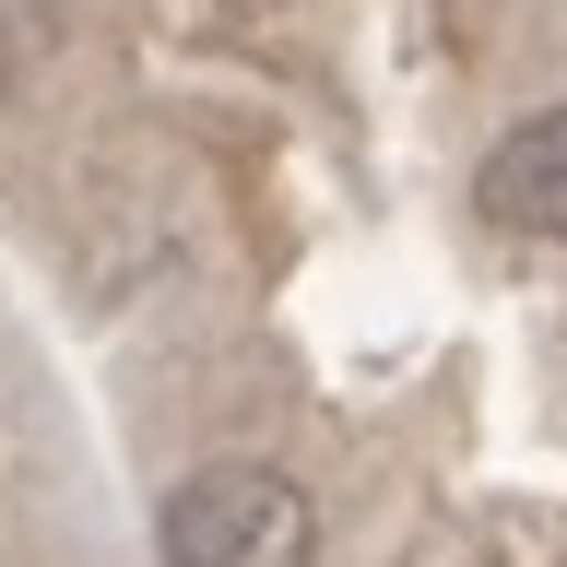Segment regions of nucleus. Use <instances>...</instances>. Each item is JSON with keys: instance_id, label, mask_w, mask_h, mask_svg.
Segmentation results:
<instances>
[{"instance_id": "f257e3e1", "label": "nucleus", "mask_w": 567, "mask_h": 567, "mask_svg": "<svg viewBox=\"0 0 567 567\" xmlns=\"http://www.w3.org/2000/svg\"><path fill=\"white\" fill-rule=\"evenodd\" d=\"M154 544H166V567H308L319 556V508L272 461H213V473H189L166 496Z\"/></svg>"}, {"instance_id": "f03ea898", "label": "nucleus", "mask_w": 567, "mask_h": 567, "mask_svg": "<svg viewBox=\"0 0 567 567\" xmlns=\"http://www.w3.org/2000/svg\"><path fill=\"white\" fill-rule=\"evenodd\" d=\"M473 202H485V225H508V237H556L567 248V106H532L520 131L485 154V177H473Z\"/></svg>"}]
</instances>
